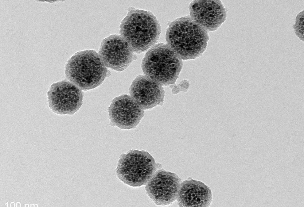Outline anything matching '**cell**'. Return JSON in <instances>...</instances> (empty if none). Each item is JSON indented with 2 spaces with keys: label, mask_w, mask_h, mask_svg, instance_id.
I'll use <instances>...</instances> for the list:
<instances>
[{
  "label": "cell",
  "mask_w": 304,
  "mask_h": 207,
  "mask_svg": "<svg viewBox=\"0 0 304 207\" xmlns=\"http://www.w3.org/2000/svg\"><path fill=\"white\" fill-rule=\"evenodd\" d=\"M8 202H7V203H6V204H5V206H6V207H8Z\"/></svg>",
  "instance_id": "ac0fdd59"
},
{
  "label": "cell",
  "mask_w": 304,
  "mask_h": 207,
  "mask_svg": "<svg viewBox=\"0 0 304 207\" xmlns=\"http://www.w3.org/2000/svg\"><path fill=\"white\" fill-rule=\"evenodd\" d=\"M30 207H34V204H31Z\"/></svg>",
  "instance_id": "e0dca14e"
},
{
  "label": "cell",
  "mask_w": 304,
  "mask_h": 207,
  "mask_svg": "<svg viewBox=\"0 0 304 207\" xmlns=\"http://www.w3.org/2000/svg\"><path fill=\"white\" fill-rule=\"evenodd\" d=\"M108 111L111 124L125 129L135 128L144 113L132 97L126 94L114 98Z\"/></svg>",
  "instance_id": "9c48e42d"
},
{
  "label": "cell",
  "mask_w": 304,
  "mask_h": 207,
  "mask_svg": "<svg viewBox=\"0 0 304 207\" xmlns=\"http://www.w3.org/2000/svg\"><path fill=\"white\" fill-rule=\"evenodd\" d=\"M168 45L181 60L195 59L206 49L209 39L208 31L189 16L181 17L172 22L166 33Z\"/></svg>",
  "instance_id": "6da1fadb"
},
{
  "label": "cell",
  "mask_w": 304,
  "mask_h": 207,
  "mask_svg": "<svg viewBox=\"0 0 304 207\" xmlns=\"http://www.w3.org/2000/svg\"><path fill=\"white\" fill-rule=\"evenodd\" d=\"M159 168L160 165L147 151L131 150L121 155L116 173L124 183L139 187L146 184Z\"/></svg>",
  "instance_id": "5b68a950"
},
{
  "label": "cell",
  "mask_w": 304,
  "mask_h": 207,
  "mask_svg": "<svg viewBox=\"0 0 304 207\" xmlns=\"http://www.w3.org/2000/svg\"><path fill=\"white\" fill-rule=\"evenodd\" d=\"M81 90L69 80L53 83L47 93L49 107L57 114H74L83 104L84 95Z\"/></svg>",
  "instance_id": "8992f818"
},
{
  "label": "cell",
  "mask_w": 304,
  "mask_h": 207,
  "mask_svg": "<svg viewBox=\"0 0 304 207\" xmlns=\"http://www.w3.org/2000/svg\"><path fill=\"white\" fill-rule=\"evenodd\" d=\"M129 93L143 110L162 105L165 95L162 86L145 75L135 78L130 86Z\"/></svg>",
  "instance_id": "8fae6325"
},
{
  "label": "cell",
  "mask_w": 304,
  "mask_h": 207,
  "mask_svg": "<svg viewBox=\"0 0 304 207\" xmlns=\"http://www.w3.org/2000/svg\"><path fill=\"white\" fill-rule=\"evenodd\" d=\"M189 9L191 18L207 31L217 29L227 17L226 9L220 0H193Z\"/></svg>",
  "instance_id": "30bf717a"
},
{
  "label": "cell",
  "mask_w": 304,
  "mask_h": 207,
  "mask_svg": "<svg viewBox=\"0 0 304 207\" xmlns=\"http://www.w3.org/2000/svg\"><path fill=\"white\" fill-rule=\"evenodd\" d=\"M21 203L20 202H18L16 204V206L17 207H21Z\"/></svg>",
  "instance_id": "5bb4252c"
},
{
  "label": "cell",
  "mask_w": 304,
  "mask_h": 207,
  "mask_svg": "<svg viewBox=\"0 0 304 207\" xmlns=\"http://www.w3.org/2000/svg\"><path fill=\"white\" fill-rule=\"evenodd\" d=\"M183 62L169 46L159 43L152 47L142 61L143 73L162 85L174 84Z\"/></svg>",
  "instance_id": "277c9868"
},
{
  "label": "cell",
  "mask_w": 304,
  "mask_h": 207,
  "mask_svg": "<svg viewBox=\"0 0 304 207\" xmlns=\"http://www.w3.org/2000/svg\"><path fill=\"white\" fill-rule=\"evenodd\" d=\"M134 52L121 36L111 35L102 41L99 54L107 67L122 71L135 59Z\"/></svg>",
  "instance_id": "52a82bcc"
},
{
  "label": "cell",
  "mask_w": 304,
  "mask_h": 207,
  "mask_svg": "<svg viewBox=\"0 0 304 207\" xmlns=\"http://www.w3.org/2000/svg\"><path fill=\"white\" fill-rule=\"evenodd\" d=\"M181 179L175 173L157 170L146 186L147 195L156 205H169L177 199Z\"/></svg>",
  "instance_id": "ba28073f"
},
{
  "label": "cell",
  "mask_w": 304,
  "mask_h": 207,
  "mask_svg": "<svg viewBox=\"0 0 304 207\" xmlns=\"http://www.w3.org/2000/svg\"><path fill=\"white\" fill-rule=\"evenodd\" d=\"M296 35L301 40H304V11L297 16L295 23L293 25Z\"/></svg>",
  "instance_id": "4fadbf2b"
},
{
  "label": "cell",
  "mask_w": 304,
  "mask_h": 207,
  "mask_svg": "<svg viewBox=\"0 0 304 207\" xmlns=\"http://www.w3.org/2000/svg\"><path fill=\"white\" fill-rule=\"evenodd\" d=\"M65 73L69 81L85 91L100 85L110 74L99 54L94 50L75 53L68 60Z\"/></svg>",
  "instance_id": "3957f363"
},
{
  "label": "cell",
  "mask_w": 304,
  "mask_h": 207,
  "mask_svg": "<svg viewBox=\"0 0 304 207\" xmlns=\"http://www.w3.org/2000/svg\"><path fill=\"white\" fill-rule=\"evenodd\" d=\"M177 199L180 207H209L212 194L210 188L203 182L187 180L181 183Z\"/></svg>",
  "instance_id": "7c38bea8"
},
{
  "label": "cell",
  "mask_w": 304,
  "mask_h": 207,
  "mask_svg": "<svg viewBox=\"0 0 304 207\" xmlns=\"http://www.w3.org/2000/svg\"><path fill=\"white\" fill-rule=\"evenodd\" d=\"M29 205L28 204H25V207H29Z\"/></svg>",
  "instance_id": "2e32d148"
},
{
  "label": "cell",
  "mask_w": 304,
  "mask_h": 207,
  "mask_svg": "<svg viewBox=\"0 0 304 207\" xmlns=\"http://www.w3.org/2000/svg\"><path fill=\"white\" fill-rule=\"evenodd\" d=\"M161 32L160 24L150 11L139 9L130 10L121 21L120 35L134 52L147 51L157 42Z\"/></svg>",
  "instance_id": "7a4b0ae2"
},
{
  "label": "cell",
  "mask_w": 304,
  "mask_h": 207,
  "mask_svg": "<svg viewBox=\"0 0 304 207\" xmlns=\"http://www.w3.org/2000/svg\"><path fill=\"white\" fill-rule=\"evenodd\" d=\"M10 206L11 207H15V203L14 202H11V203H10Z\"/></svg>",
  "instance_id": "9a60e30c"
},
{
  "label": "cell",
  "mask_w": 304,
  "mask_h": 207,
  "mask_svg": "<svg viewBox=\"0 0 304 207\" xmlns=\"http://www.w3.org/2000/svg\"><path fill=\"white\" fill-rule=\"evenodd\" d=\"M37 206H38V205H37V204H35L34 205V207H37Z\"/></svg>",
  "instance_id": "d6986e66"
}]
</instances>
